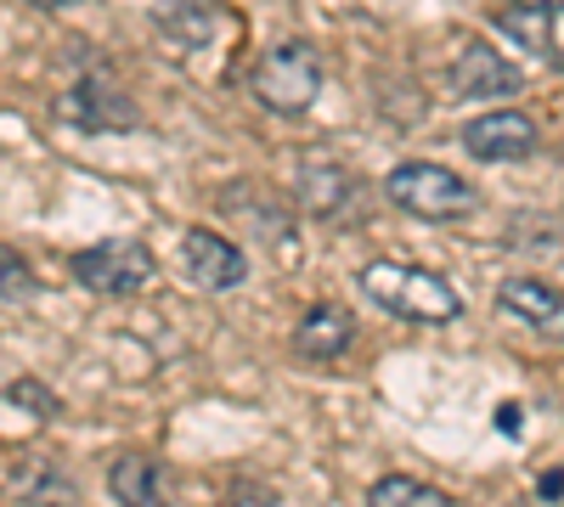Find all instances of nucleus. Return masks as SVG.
Returning a JSON list of instances; mask_svg holds the SVG:
<instances>
[{
	"instance_id": "obj_1",
	"label": "nucleus",
	"mask_w": 564,
	"mask_h": 507,
	"mask_svg": "<svg viewBox=\"0 0 564 507\" xmlns=\"http://www.w3.org/2000/svg\"><path fill=\"white\" fill-rule=\"evenodd\" d=\"M361 288L372 305H384L390 316L423 321V328H441V321L463 316V299L446 276L423 271V265H401V260H372L361 265Z\"/></svg>"
},
{
	"instance_id": "obj_15",
	"label": "nucleus",
	"mask_w": 564,
	"mask_h": 507,
	"mask_svg": "<svg viewBox=\"0 0 564 507\" xmlns=\"http://www.w3.org/2000/svg\"><path fill=\"white\" fill-rule=\"evenodd\" d=\"M0 265H7V305L29 299V294H34V276H29V265L18 260V249H0Z\"/></svg>"
},
{
	"instance_id": "obj_7",
	"label": "nucleus",
	"mask_w": 564,
	"mask_h": 507,
	"mask_svg": "<svg viewBox=\"0 0 564 507\" xmlns=\"http://www.w3.org/2000/svg\"><path fill=\"white\" fill-rule=\"evenodd\" d=\"M181 260H186V271H193V283L209 288V294H226V288H238L243 276H249L243 249H238V243H226L220 232H204V225H193V232H186Z\"/></svg>"
},
{
	"instance_id": "obj_11",
	"label": "nucleus",
	"mask_w": 564,
	"mask_h": 507,
	"mask_svg": "<svg viewBox=\"0 0 564 507\" xmlns=\"http://www.w3.org/2000/svg\"><path fill=\"white\" fill-rule=\"evenodd\" d=\"M350 339H356V321H350V310H339V305H311V310L300 316V328H294V350L311 355V361L345 355Z\"/></svg>"
},
{
	"instance_id": "obj_8",
	"label": "nucleus",
	"mask_w": 564,
	"mask_h": 507,
	"mask_svg": "<svg viewBox=\"0 0 564 507\" xmlns=\"http://www.w3.org/2000/svg\"><path fill=\"white\" fill-rule=\"evenodd\" d=\"M452 85H457V97H513V90L525 85V74L513 68L502 52H491V45H463L457 63H452Z\"/></svg>"
},
{
	"instance_id": "obj_3",
	"label": "nucleus",
	"mask_w": 564,
	"mask_h": 507,
	"mask_svg": "<svg viewBox=\"0 0 564 507\" xmlns=\"http://www.w3.org/2000/svg\"><path fill=\"white\" fill-rule=\"evenodd\" d=\"M249 90L265 113H282V119H300L316 90H322V57L311 52L305 40H276L271 52L254 63L249 74Z\"/></svg>"
},
{
	"instance_id": "obj_5",
	"label": "nucleus",
	"mask_w": 564,
	"mask_h": 507,
	"mask_svg": "<svg viewBox=\"0 0 564 507\" xmlns=\"http://www.w3.org/2000/svg\"><path fill=\"white\" fill-rule=\"evenodd\" d=\"M463 147L486 158V164H513V158H531L536 153V119L525 108H491L480 119H468L463 130Z\"/></svg>"
},
{
	"instance_id": "obj_18",
	"label": "nucleus",
	"mask_w": 564,
	"mask_h": 507,
	"mask_svg": "<svg viewBox=\"0 0 564 507\" xmlns=\"http://www.w3.org/2000/svg\"><path fill=\"white\" fill-rule=\"evenodd\" d=\"M520 7H531V12H564V0H520Z\"/></svg>"
},
{
	"instance_id": "obj_16",
	"label": "nucleus",
	"mask_w": 564,
	"mask_h": 507,
	"mask_svg": "<svg viewBox=\"0 0 564 507\" xmlns=\"http://www.w3.org/2000/svg\"><path fill=\"white\" fill-rule=\"evenodd\" d=\"M226 507H289V502H282L271 485H260V480H243V485H231Z\"/></svg>"
},
{
	"instance_id": "obj_10",
	"label": "nucleus",
	"mask_w": 564,
	"mask_h": 507,
	"mask_svg": "<svg viewBox=\"0 0 564 507\" xmlns=\"http://www.w3.org/2000/svg\"><path fill=\"white\" fill-rule=\"evenodd\" d=\"M63 113L74 124H85V130H130L141 119L135 102L124 97V90H113L108 79H79L68 97H63Z\"/></svg>"
},
{
	"instance_id": "obj_13",
	"label": "nucleus",
	"mask_w": 564,
	"mask_h": 507,
	"mask_svg": "<svg viewBox=\"0 0 564 507\" xmlns=\"http://www.w3.org/2000/svg\"><path fill=\"white\" fill-rule=\"evenodd\" d=\"M367 507H452V496L441 485H423L406 474H384L379 485L367 491Z\"/></svg>"
},
{
	"instance_id": "obj_17",
	"label": "nucleus",
	"mask_w": 564,
	"mask_h": 507,
	"mask_svg": "<svg viewBox=\"0 0 564 507\" xmlns=\"http://www.w3.org/2000/svg\"><path fill=\"white\" fill-rule=\"evenodd\" d=\"M536 491H542V496H558V491H564V474H542V485H536Z\"/></svg>"
},
{
	"instance_id": "obj_2",
	"label": "nucleus",
	"mask_w": 564,
	"mask_h": 507,
	"mask_svg": "<svg viewBox=\"0 0 564 507\" xmlns=\"http://www.w3.org/2000/svg\"><path fill=\"white\" fill-rule=\"evenodd\" d=\"M384 198L412 220H463V214L480 209L475 180L457 175L452 164H430V158L395 164L390 180H384Z\"/></svg>"
},
{
	"instance_id": "obj_12",
	"label": "nucleus",
	"mask_w": 564,
	"mask_h": 507,
	"mask_svg": "<svg viewBox=\"0 0 564 507\" xmlns=\"http://www.w3.org/2000/svg\"><path fill=\"white\" fill-rule=\"evenodd\" d=\"M108 491L119 507H170V480L148 456H113L108 463Z\"/></svg>"
},
{
	"instance_id": "obj_19",
	"label": "nucleus",
	"mask_w": 564,
	"mask_h": 507,
	"mask_svg": "<svg viewBox=\"0 0 564 507\" xmlns=\"http://www.w3.org/2000/svg\"><path fill=\"white\" fill-rule=\"evenodd\" d=\"M34 7H68V0H34Z\"/></svg>"
},
{
	"instance_id": "obj_9",
	"label": "nucleus",
	"mask_w": 564,
	"mask_h": 507,
	"mask_svg": "<svg viewBox=\"0 0 564 507\" xmlns=\"http://www.w3.org/2000/svg\"><path fill=\"white\" fill-rule=\"evenodd\" d=\"M7 491L23 507H79V485L68 480V469L45 463V456H12L7 463Z\"/></svg>"
},
{
	"instance_id": "obj_6",
	"label": "nucleus",
	"mask_w": 564,
	"mask_h": 507,
	"mask_svg": "<svg viewBox=\"0 0 564 507\" xmlns=\"http://www.w3.org/2000/svg\"><path fill=\"white\" fill-rule=\"evenodd\" d=\"M497 310L525 321V328L547 344H564V288L542 283V276H508L497 288Z\"/></svg>"
},
{
	"instance_id": "obj_14",
	"label": "nucleus",
	"mask_w": 564,
	"mask_h": 507,
	"mask_svg": "<svg viewBox=\"0 0 564 507\" xmlns=\"http://www.w3.org/2000/svg\"><path fill=\"white\" fill-rule=\"evenodd\" d=\"M18 411H23V429H40V423L57 411V400L45 395L34 378H12V384H7V418H18Z\"/></svg>"
},
{
	"instance_id": "obj_4",
	"label": "nucleus",
	"mask_w": 564,
	"mask_h": 507,
	"mask_svg": "<svg viewBox=\"0 0 564 507\" xmlns=\"http://www.w3.org/2000/svg\"><path fill=\"white\" fill-rule=\"evenodd\" d=\"M68 276L79 288L90 294H141V288H153V276H159V260L148 243H135V238H113V243H90L68 260Z\"/></svg>"
}]
</instances>
